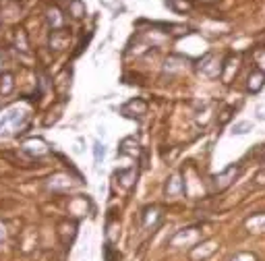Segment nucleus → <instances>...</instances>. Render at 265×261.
<instances>
[{"instance_id":"nucleus-1","label":"nucleus","mask_w":265,"mask_h":261,"mask_svg":"<svg viewBox=\"0 0 265 261\" xmlns=\"http://www.w3.org/2000/svg\"><path fill=\"white\" fill-rule=\"evenodd\" d=\"M23 118H25V112L21 110V108L17 106V108H9V110L0 116V135H9L11 130H15L21 122H23Z\"/></svg>"},{"instance_id":"nucleus-2","label":"nucleus","mask_w":265,"mask_h":261,"mask_svg":"<svg viewBox=\"0 0 265 261\" xmlns=\"http://www.w3.org/2000/svg\"><path fill=\"white\" fill-rule=\"evenodd\" d=\"M236 177H238V166H228L226 170L217 172L215 177H213V185H215L217 191H224L226 187L232 185V181H234Z\"/></svg>"},{"instance_id":"nucleus-3","label":"nucleus","mask_w":265,"mask_h":261,"mask_svg":"<svg viewBox=\"0 0 265 261\" xmlns=\"http://www.w3.org/2000/svg\"><path fill=\"white\" fill-rule=\"evenodd\" d=\"M197 238H199L197 228H187V230H179V232H176V234L172 236L170 245H172V247H185V245H193Z\"/></svg>"},{"instance_id":"nucleus-4","label":"nucleus","mask_w":265,"mask_h":261,"mask_svg":"<svg viewBox=\"0 0 265 261\" xmlns=\"http://www.w3.org/2000/svg\"><path fill=\"white\" fill-rule=\"evenodd\" d=\"M213 251H215V243H213V241H207V243H203V245H197V247L191 251V259H195V261L207 259L209 255H213Z\"/></svg>"},{"instance_id":"nucleus-5","label":"nucleus","mask_w":265,"mask_h":261,"mask_svg":"<svg viewBox=\"0 0 265 261\" xmlns=\"http://www.w3.org/2000/svg\"><path fill=\"white\" fill-rule=\"evenodd\" d=\"M245 226L249 228V232H263L265 230V213H255L245 222Z\"/></svg>"},{"instance_id":"nucleus-6","label":"nucleus","mask_w":265,"mask_h":261,"mask_svg":"<svg viewBox=\"0 0 265 261\" xmlns=\"http://www.w3.org/2000/svg\"><path fill=\"white\" fill-rule=\"evenodd\" d=\"M183 189H185V185H183L181 177H179V174H174V177L168 181V185H166V195H168V197H176V195L183 193Z\"/></svg>"},{"instance_id":"nucleus-7","label":"nucleus","mask_w":265,"mask_h":261,"mask_svg":"<svg viewBox=\"0 0 265 261\" xmlns=\"http://www.w3.org/2000/svg\"><path fill=\"white\" fill-rule=\"evenodd\" d=\"M263 79H265V73L263 71H255L251 77H249V90L251 92H259L263 87Z\"/></svg>"},{"instance_id":"nucleus-8","label":"nucleus","mask_w":265,"mask_h":261,"mask_svg":"<svg viewBox=\"0 0 265 261\" xmlns=\"http://www.w3.org/2000/svg\"><path fill=\"white\" fill-rule=\"evenodd\" d=\"M116 177H118L120 185L128 189V187L132 185V181H135L137 174H135V170H118V172H116Z\"/></svg>"},{"instance_id":"nucleus-9","label":"nucleus","mask_w":265,"mask_h":261,"mask_svg":"<svg viewBox=\"0 0 265 261\" xmlns=\"http://www.w3.org/2000/svg\"><path fill=\"white\" fill-rule=\"evenodd\" d=\"M137 147H139V143L132 139V137H128V139H124L122 145H120V154H130V156H135L137 151H139Z\"/></svg>"},{"instance_id":"nucleus-10","label":"nucleus","mask_w":265,"mask_h":261,"mask_svg":"<svg viewBox=\"0 0 265 261\" xmlns=\"http://www.w3.org/2000/svg\"><path fill=\"white\" fill-rule=\"evenodd\" d=\"M25 151H29V154H37V156H41V154H46V145H43L41 141H27L25 145Z\"/></svg>"},{"instance_id":"nucleus-11","label":"nucleus","mask_w":265,"mask_h":261,"mask_svg":"<svg viewBox=\"0 0 265 261\" xmlns=\"http://www.w3.org/2000/svg\"><path fill=\"white\" fill-rule=\"evenodd\" d=\"M249 130H253V122L251 120H240L232 126V135H247Z\"/></svg>"},{"instance_id":"nucleus-12","label":"nucleus","mask_w":265,"mask_h":261,"mask_svg":"<svg viewBox=\"0 0 265 261\" xmlns=\"http://www.w3.org/2000/svg\"><path fill=\"white\" fill-rule=\"evenodd\" d=\"M94 156H96V162H98V164L104 160V156H106V147H104L102 143H96V147H94Z\"/></svg>"},{"instance_id":"nucleus-13","label":"nucleus","mask_w":265,"mask_h":261,"mask_svg":"<svg viewBox=\"0 0 265 261\" xmlns=\"http://www.w3.org/2000/svg\"><path fill=\"white\" fill-rule=\"evenodd\" d=\"M232 261H257V259H255V255H251V253H238V255L232 257Z\"/></svg>"},{"instance_id":"nucleus-14","label":"nucleus","mask_w":265,"mask_h":261,"mask_svg":"<svg viewBox=\"0 0 265 261\" xmlns=\"http://www.w3.org/2000/svg\"><path fill=\"white\" fill-rule=\"evenodd\" d=\"M11 90H13V77H11V75H5V87H0V92L9 94Z\"/></svg>"},{"instance_id":"nucleus-15","label":"nucleus","mask_w":265,"mask_h":261,"mask_svg":"<svg viewBox=\"0 0 265 261\" xmlns=\"http://www.w3.org/2000/svg\"><path fill=\"white\" fill-rule=\"evenodd\" d=\"M257 114H259V118H265V106H259V108H257Z\"/></svg>"},{"instance_id":"nucleus-16","label":"nucleus","mask_w":265,"mask_h":261,"mask_svg":"<svg viewBox=\"0 0 265 261\" xmlns=\"http://www.w3.org/2000/svg\"><path fill=\"white\" fill-rule=\"evenodd\" d=\"M263 179H265V172H263V174H259V177H257V181H259V183H261V181H263Z\"/></svg>"},{"instance_id":"nucleus-17","label":"nucleus","mask_w":265,"mask_h":261,"mask_svg":"<svg viewBox=\"0 0 265 261\" xmlns=\"http://www.w3.org/2000/svg\"><path fill=\"white\" fill-rule=\"evenodd\" d=\"M3 238H5V232H3V230H0V243H3Z\"/></svg>"}]
</instances>
